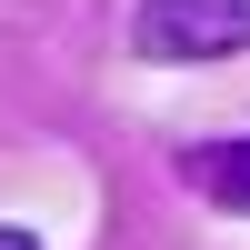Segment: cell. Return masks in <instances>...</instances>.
Here are the masks:
<instances>
[{
  "mask_svg": "<svg viewBox=\"0 0 250 250\" xmlns=\"http://www.w3.org/2000/svg\"><path fill=\"white\" fill-rule=\"evenodd\" d=\"M0 250H40V230H10V220H0Z\"/></svg>",
  "mask_w": 250,
  "mask_h": 250,
  "instance_id": "3957f363",
  "label": "cell"
},
{
  "mask_svg": "<svg viewBox=\"0 0 250 250\" xmlns=\"http://www.w3.org/2000/svg\"><path fill=\"white\" fill-rule=\"evenodd\" d=\"M130 50L140 60H230L250 50V0H140L130 10Z\"/></svg>",
  "mask_w": 250,
  "mask_h": 250,
  "instance_id": "6da1fadb",
  "label": "cell"
},
{
  "mask_svg": "<svg viewBox=\"0 0 250 250\" xmlns=\"http://www.w3.org/2000/svg\"><path fill=\"white\" fill-rule=\"evenodd\" d=\"M180 180H200L220 210H250V130H240V140H200V150H180Z\"/></svg>",
  "mask_w": 250,
  "mask_h": 250,
  "instance_id": "7a4b0ae2",
  "label": "cell"
}]
</instances>
